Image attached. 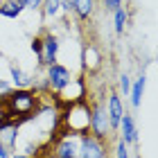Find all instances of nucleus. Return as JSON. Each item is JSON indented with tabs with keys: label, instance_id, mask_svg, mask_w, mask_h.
<instances>
[{
	"label": "nucleus",
	"instance_id": "f257e3e1",
	"mask_svg": "<svg viewBox=\"0 0 158 158\" xmlns=\"http://www.w3.org/2000/svg\"><path fill=\"white\" fill-rule=\"evenodd\" d=\"M5 115L11 120L32 118V113L39 109V93L34 88H11L9 95L2 99Z\"/></svg>",
	"mask_w": 158,
	"mask_h": 158
},
{
	"label": "nucleus",
	"instance_id": "f03ea898",
	"mask_svg": "<svg viewBox=\"0 0 158 158\" xmlns=\"http://www.w3.org/2000/svg\"><path fill=\"white\" fill-rule=\"evenodd\" d=\"M63 127L68 133L75 135H84L90 131V106L86 104V99L68 106L66 115H63Z\"/></svg>",
	"mask_w": 158,
	"mask_h": 158
},
{
	"label": "nucleus",
	"instance_id": "7ed1b4c3",
	"mask_svg": "<svg viewBox=\"0 0 158 158\" xmlns=\"http://www.w3.org/2000/svg\"><path fill=\"white\" fill-rule=\"evenodd\" d=\"M90 135H95L99 140H106L111 135L109 113H106V104H102V102L90 106Z\"/></svg>",
	"mask_w": 158,
	"mask_h": 158
},
{
	"label": "nucleus",
	"instance_id": "20e7f679",
	"mask_svg": "<svg viewBox=\"0 0 158 158\" xmlns=\"http://www.w3.org/2000/svg\"><path fill=\"white\" fill-rule=\"evenodd\" d=\"M45 81H48V90L59 93L61 88H66V86L73 81V73H70L66 66H61V63H52V66H48Z\"/></svg>",
	"mask_w": 158,
	"mask_h": 158
},
{
	"label": "nucleus",
	"instance_id": "39448f33",
	"mask_svg": "<svg viewBox=\"0 0 158 158\" xmlns=\"http://www.w3.org/2000/svg\"><path fill=\"white\" fill-rule=\"evenodd\" d=\"M54 158H79V135L63 131L61 138L56 140V145L52 147Z\"/></svg>",
	"mask_w": 158,
	"mask_h": 158
},
{
	"label": "nucleus",
	"instance_id": "423d86ee",
	"mask_svg": "<svg viewBox=\"0 0 158 158\" xmlns=\"http://www.w3.org/2000/svg\"><path fill=\"white\" fill-rule=\"evenodd\" d=\"M79 158H106L104 140H99L90 133L79 135Z\"/></svg>",
	"mask_w": 158,
	"mask_h": 158
},
{
	"label": "nucleus",
	"instance_id": "0eeeda50",
	"mask_svg": "<svg viewBox=\"0 0 158 158\" xmlns=\"http://www.w3.org/2000/svg\"><path fill=\"white\" fill-rule=\"evenodd\" d=\"M41 45H43V56H41V63L43 66H52V63H56V54H59V39L54 36V34L45 32L41 39Z\"/></svg>",
	"mask_w": 158,
	"mask_h": 158
},
{
	"label": "nucleus",
	"instance_id": "6e6552de",
	"mask_svg": "<svg viewBox=\"0 0 158 158\" xmlns=\"http://www.w3.org/2000/svg\"><path fill=\"white\" fill-rule=\"evenodd\" d=\"M106 113H109V124H111V133H113V131H115V129L120 127L122 113H124V109H122V99H120V95H118V93H111V95H109Z\"/></svg>",
	"mask_w": 158,
	"mask_h": 158
},
{
	"label": "nucleus",
	"instance_id": "1a4fd4ad",
	"mask_svg": "<svg viewBox=\"0 0 158 158\" xmlns=\"http://www.w3.org/2000/svg\"><path fill=\"white\" fill-rule=\"evenodd\" d=\"M120 131H122V142L124 145H135L138 142V129H135V122H133V115H129L124 111L122 113V120H120Z\"/></svg>",
	"mask_w": 158,
	"mask_h": 158
},
{
	"label": "nucleus",
	"instance_id": "9d476101",
	"mask_svg": "<svg viewBox=\"0 0 158 158\" xmlns=\"http://www.w3.org/2000/svg\"><path fill=\"white\" fill-rule=\"evenodd\" d=\"M73 11L77 14L79 20H88L93 14H95V0H75Z\"/></svg>",
	"mask_w": 158,
	"mask_h": 158
},
{
	"label": "nucleus",
	"instance_id": "9b49d317",
	"mask_svg": "<svg viewBox=\"0 0 158 158\" xmlns=\"http://www.w3.org/2000/svg\"><path fill=\"white\" fill-rule=\"evenodd\" d=\"M99 63H102V56H99L95 45H86L84 48V68L86 70H97Z\"/></svg>",
	"mask_w": 158,
	"mask_h": 158
},
{
	"label": "nucleus",
	"instance_id": "f8f14e48",
	"mask_svg": "<svg viewBox=\"0 0 158 158\" xmlns=\"http://www.w3.org/2000/svg\"><path fill=\"white\" fill-rule=\"evenodd\" d=\"M20 14H23V5H20L18 0H2V5H0V16L18 18Z\"/></svg>",
	"mask_w": 158,
	"mask_h": 158
},
{
	"label": "nucleus",
	"instance_id": "ddd939ff",
	"mask_svg": "<svg viewBox=\"0 0 158 158\" xmlns=\"http://www.w3.org/2000/svg\"><path fill=\"white\" fill-rule=\"evenodd\" d=\"M9 75H11V81H14L16 88H32V77H27L20 68L11 66L9 68Z\"/></svg>",
	"mask_w": 158,
	"mask_h": 158
},
{
	"label": "nucleus",
	"instance_id": "4468645a",
	"mask_svg": "<svg viewBox=\"0 0 158 158\" xmlns=\"http://www.w3.org/2000/svg\"><path fill=\"white\" fill-rule=\"evenodd\" d=\"M129 93H131V104H133V109H140V104H142V93H145V77H138V79H135Z\"/></svg>",
	"mask_w": 158,
	"mask_h": 158
},
{
	"label": "nucleus",
	"instance_id": "2eb2a0df",
	"mask_svg": "<svg viewBox=\"0 0 158 158\" xmlns=\"http://www.w3.org/2000/svg\"><path fill=\"white\" fill-rule=\"evenodd\" d=\"M113 23H115V32L118 34H124L127 23H129V14L124 9V5L118 7V9H113Z\"/></svg>",
	"mask_w": 158,
	"mask_h": 158
},
{
	"label": "nucleus",
	"instance_id": "dca6fc26",
	"mask_svg": "<svg viewBox=\"0 0 158 158\" xmlns=\"http://www.w3.org/2000/svg\"><path fill=\"white\" fill-rule=\"evenodd\" d=\"M41 9H43V16L45 18H56L59 14H63L61 11V0H43L41 2Z\"/></svg>",
	"mask_w": 158,
	"mask_h": 158
},
{
	"label": "nucleus",
	"instance_id": "f3484780",
	"mask_svg": "<svg viewBox=\"0 0 158 158\" xmlns=\"http://www.w3.org/2000/svg\"><path fill=\"white\" fill-rule=\"evenodd\" d=\"M120 90L129 95V90H131V77L129 75H120Z\"/></svg>",
	"mask_w": 158,
	"mask_h": 158
},
{
	"label": "nucleus",
	"instance_id": "a211bd4d",
	"mask_svg": "<svg viewBox=\"0 0 158 158\" xmlns=\"http://www.w3.org/2000/svg\"><path fill=\"white\" fill-rule=\"evenodd\" d=\"M115 158H129V147L122 140H118V145H115Z\"/></svg>",
	"mask_w": 158,
	"mask_h": 158
},
{
	"label": "nucleus",
	"instance_id": "6ab92c4d",
	"mask_svg": "<svg viewBox=\"0 0 158 158\" xmlns=\"http://www.w3.org/2000/svg\"><path fill=\"white\" fill-rule=\"evenodd\" d=\"M23 5V9H41V2L43 0H18Z\"/></svg>",
	"mask_w": 158,
	"mask_h": 158
},
{
	"label": "nucleus",
	"instance_id": "aec40b11",
	"mask_svg": "<svg viewBox=\"0 0 158 158\" xmlns=\"http://www.w3.org/2000/svg\"><path fill=\"white\" fill-rule=\"evenodd\" d=\"M9 90H11V84L9 81H5V79H0V102L9 95Z\"/></svg>",
	"mask_w": 158,
	"mask_h": 158
},
{
	"label": "nucleus",
	"instance_id": "412c9836",
	"mask_svg": "<svg viewBox=\"0 0 158 158\" xmlns=\"http://www.w3.org/2000/svg\"><path fill=\"white\" fill-rule=\"evenodd\" d=\"M32 52L39 56V63H41V56H43V45H41V39H34V41H32Z\"/></svg>",
	"mask_w": 158,
	"mask_h": 158
},
{
	"label": "nucleus",
	"instance_id": "4be33fe9",
	"mask_svg": "<svg viewBox=\"0 0 158 158\" xmlns=\"http://www.w3.org/2000/svg\"><path fill=\"white\" fill-rule=\"evenodd\" d=\"M73 2H75V0H61V11L70 14V11H73Z\"/></svg>",
	"mask_w": 158,
	"mask_h": 158
},
{
	"label": "nucleus",
	"instance_id": "5701e85b",
	"mask_svg": "<svg viewBox=\"0 0 158 158\" xmlns=\"http://www.w3.org/2000/svg\"><path fill=\"white\" fill-rule=\"evenodd\" d=\"M9 156H11V152L2 145V140H0V158H9Z\"/></svg>",
	"mask_w": 158,
	"mask_h": 158
},
{
	"label": "nucleus",
	"instance_id": "b1692460",
	"mask_svg": "<svg viewBox=\"0 0 158 158\" xmlns=\"http://www.w3.org/2000/svg\"><path fill=\"white\" fill-rule=\"evenodd\" d=\"M9 158H32V156H27V154H20V152H16V154H11Z\"/></svg>",
	"mask_w": 158,
	"mask_h": 158
},
{
	"label": "nucleus",
	"instance_id": "393cba45",
	"mask_svg": "<svg viewBox=\"0 0 158 158\" xmlns=\"http://www.w3.org/2000/svg\"><path fill=\"white\" fill-rule=\"evenodd\" d=\"M0 5H2V0H0Z\"/></svg>",
	"mask_w": 158,
	"mask_h": 158
}]
</instances>
